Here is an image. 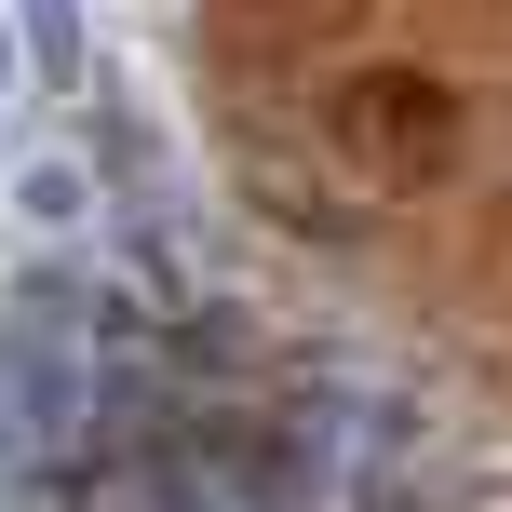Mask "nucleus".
Wrapping results in <instances>:
<instances>
[{
    "mask_svg": "<svg viewBox=\"0 0 512 512\" xmlns=\"http://www.w3.org/2000/svg\"><path fill=\"white\" fill-rule=\"evenodd\" d=\"M270 14H283V27H337L351 0H270Z\"/></svg>",
    "mask_w": 512,
    "mask_h": 512,
    "instance_id": "obj_2",
    "label": "nucleus"
},
{
    "mask_svg": "<svg viewBox=\"0 0 512 512\" xmlns=\"http://www.w3.org/2000/svg\"><path fill=\"white\" fill-rule=\"evenodd\" d=\"M337 149H351L364 176L418 189V176H445V162H459V108H445L418 68H364L351 95H337Z\"/></svg>",
    "mask_w": 512,
    "mask_h": 512,
    "instance_id": "obj_1",
    "label": "nucleus"
}]
</instances>
